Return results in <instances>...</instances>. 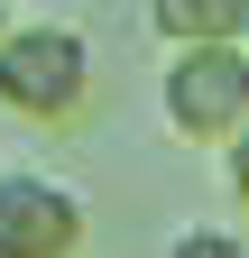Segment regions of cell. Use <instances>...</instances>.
<instances>
[{
  "label": "cell",
  "instance_id": "cell-1",
  "mask_svg": "<svg viewBox=\"0 0 249 258\" xmlns=\"http://www.w3.org/2000/svg\"><path fill=\"white\" fill-rule=\"evenodd\" d=\"M92 92V46L74 19H19L0 37V111L10 120H74Z\"/></svg>",
  "mask_w": 249,
  "mask_h": 258
},
{
  "label": "cell",
  "instance_id": "cell-2",
  "mask_svg": "<svg viewBox=\"0 0 249 258\" xmlns=\"http://www.w3.org/2000/svg\"><path fill=\"white\" fill-rule=\"evenodd\" d=\"M157 120L194 148H231L249 129V46H184L157 74Z\"/></svg>",
  "mask_w": 249,
  "mask_h": 258
},
{
  "label": "cell",
  "instance_id": "cell-3",
  "mask_svg": "<svg viewBox=\"0 0 249 258\" xmlns=\"http://www.w3.org/2000/svg\"><path fill=\"white\" fill-rule=\"evenodd\" d=\"M83 194L46 166H0V258H74Z\"/></svg>",
  "mask_w": 249,
  "mask_h": 258
},
{
  "label": "cell",
  "instance_id": "cell-4",
  "mask_svg": "<svg viewBox=\"0 0 249 258\" xmlns=\"http://www.w3.org/2000/svg\"><path fill=\"white\" fill-rule=\"evenodd\" d=\"M157 37L184 55V46H249V0H157Z\"/></svg>",
  "mask_w": 249,
  "mask_h": 258
},
{
  "label": "cell",
  "instance_id": "cell-5",
  "mask_svg": "<svg viewBox=\"0 0 249 258\" xmlns=\"http://www.w3.org/2000/svg\"><path fill=\"white\" fill-rule=\"evenodd\" d=\"M166 258H249V240L222 231V221H184V231L166 240Z\"/></svg>",
  "mask_w": 249,
  "mask_h": 258
},
{
  "label": "cell",
  "instance_id": "cell-6",
  "mask_svg": "<svg viewBox=\"0 0 249 258\" xmlns=\"http://www.w3.org/2000/svg\"><path fill=\"white\" fill-rule=\"evenodd\" d=\"M222 175H231V203H240V212H249V129H240V139H231V148H222Z\"/></svg>",
  "mask_w": 249,
  "mask_h": 258
},
{
  "label": "cell",
  "instance_id": "cell-7",
  "mask_svg": "<svg viewBox=\"0 0 249 258\" xmlns=\"http://www.w3.org/2000/svg\"><path fill=\"white\" fill-rule=\"evenodd\" d=\"M10 28H19V19H10V0H0V37H10Z\"/></svg>",
  "mask_w": 249,
  "mask_h": 258
}]
</instances>
